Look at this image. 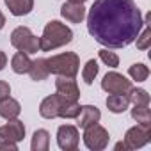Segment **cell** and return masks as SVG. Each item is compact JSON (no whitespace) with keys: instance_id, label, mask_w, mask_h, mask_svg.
Segmentation results:
<instances>
[{"instance_id":"17","label":"cell","mask_w":151,"mask_h":151,"mask_svg":"<svg viewBox=\"0 0 151 151\" xmlns=\"http://www.w3.org/2000/svg\"><path fill=\"white\" fill-rule=\"evenodd\" d=\"M130 105V100L126 94H110L107 98V109L114 114H123Z\"/></svg>"},{"instance_id":"19","label":"cell","mask_w":151,"mask_h":151,"mask_svg":"<svg viewBox=\"0 0 151 151\" xmlns=\"http://www.w3.org/2000/svg\"><path fill=\"white\" fill-rule=\"evenodd\" d=\"M32 151H48L50 147V133L46 130H36L32 135V144H30Z\"/></svg>"},{"instance_id":"23","label":"cell","mask_w":151,"mask_h":151,"mask_svg":"<svg viewBox=\"0 0 151 151\" xmlns=\"http://www.w3.org/2000/svg\"><path fill=\"white\" fill-rule=\"evenodd\" d=\"M98 71H100L98 62H96L94 59H89V60L86 62L84 69H82V78H84V82H86L87 86H91V84L94 82V78L98 77Z\"/></svg>"},{"instance_id":"7","label":"cell","mask_w":151,"mask_h":151,"mask_svg":"<svg viewBox=\"0 0 151 151\" xmlns=\"http://www.w3.org/2000/svg\"><path fill=\"white\" fill-rule=\"evenodd\" d=\"M149 140H151V124H139L137 123L124 135V142H126L128 149H139V147L146 146Z\"/></svg>"},{"instance_id":"6","label":"cell","mask_w":151,"mask_h":151,"mask_svg":"<svg viewBox=\"0 0 151 151\" xmlns=\"http://www.w3.org/2000/svg\"><path fill=\"white\" fill-rule=\"evenodd\" d=\"M101 89L109 94H128V91L132 89V80L117 71H110L101 80Z\"/></svg>"},{"instance_id":"26","label":"cell","mask_w":151,"mask_h":151,"mask_svg":"<svg viewBox=\"0 0 151 151\" xmlns=\"http://www.w3.org/2000/svg\"><path fill=\"white\" fill-rule=\"evenodd\" d=\"M98 55H100V59H101L109 68H117V66H119V57H117L114 52H109V48L100 50Z\"/></svg>"},{"instance_id":"18","label":"cell","mask_w":151,"mask_h":151,"mask_svg":"<svg viewBox=\"0 0 151 151\" xmlns=\"http://www.w3.org/2000/svg\"><path fill=\"white\" fill-rule=\"evenodd\" d=\"M30 64H32V60H30V59H29V55H27V53H23V52L14 53V55H13V59H11V68H13V71H14V73H18V75L29 73Z\"/></svg>"},{"instance_id":"9","label":"cell","mask_w":151,"mask_h":151,"mask_svg":"<svg viewBox=\"0 0 151 151\" xmlns=\"http://www.w3.org/2000/svg\"><path fill=\"white\" fill-rule=\"evenodd\" d=\"M25 137V124L16 117L9 119L7 124L0 126V142H20Z\"/></svg>"},{"instance_id":"21","label":"cell","mask_w":151,"mask_h":151,"mask_svg":"<svg viewBox=\"0 0 151 151\" xmlns=\"http://www.w3.org/2000/svg\"><path fill=\"white\" fill-rule=\"evenodd\" d=\"M132 117L139 124H151V110H149V105H133Z\"/></svg>"},{"instance_id":"24","label":"cell","mask_w":151,"mask_h":151,"mask_svg":"<svg viewBox=\"0 0 151 151\" xmlns=\"http://www.w3.org/2000/svg\"><path fill=\"white\" fill-rule=\"evenodd\" d=\"M126 96H128L130 103H133V105H149V94H147L146 89H135V87H132Z\"/></svg>"},{"instance_id":"12","label":"cell","mask_w":151,"mask_h":151,"mask_svg":"<svg viewBox=\"0 0 151 151\" xmlns=\"http://www.w3.org/2000/svg\"><path fill=\"white\" fill-rule=\"evenodd\" d=\"M62 101H64V98L60 94H50V96H46L41 101V105H39L41 117H45V119H55V117H59V109H60Z\"/></svg>"},{"instance_id":"28","label":"cell","mask_w":151,"mask_h":151,"mask_svg":"<svg viewBox=\"0 0 151 151\" xmlns=\"http://www.w3.org/2000/svg\"><path fill=\"white\" fill-rule=\"evenodd\" d=\"M4 149L16 151L18 149V142H0V151H4Z\"/></svg>"},{"instance_id":"31","label":"cell","mask_w":151,"mask_h":151,"mask_svg":"<svg viewBox=\"0 0 151 151\" xmlns=\"http://www.w3.org/2000/svg\"><path fill=\"white\" fill-rule=\"evenodd\" d=\"M4 25H6V16H4V13L0 11V30L4 29Z\"/></svg>"},{"instance_id":"14","label":"cell","mask_w":151,"mask_h":151,"mask_svg":"<svg viewBox=\"0 0 151 151\" xmlns=\"http://www.w3.org/2000/svg\"><path fill=\"white\" fill-rule=\"evenodd\" d=\"M20 112H22V105H20L18 100H14L11 96L0 100V116H2L4 119H7V121L9 119H16L20 116Z\"/></svg>"},{"instance_id":"20","label":"cell","mask_w":151,"mask_h":151,"mask_svg":"<svg viewBox=\"0 0 151 151\" xmlns=\"http://www.w3.org/2000/svg\"><path fill=\"white\" fill-rule=\"evenodd\" d=\"M80 112V105L78 101H69V100H64L60 109H59V117H64V119H75Z\"/></svg>"},{"instance_id":"30","label":"cell","mask_w":151,"mask_h":151,"mask_svg":"<svg viewBox=\"0 0 151 151\" xmlns=\"http://www.w3.org/2000/svg\"><path fill=\"white\" fill-rule=\"evenodd\" d=\"M116 149H117V151H119V149L126 151V149H128V146H126V142H117V144H116Z\"/></svg>"},{"instance_id":"27","label":"cell","mask_w":151,"mask_h":151,"mask_svg":"<svg viewBox=\"0 0 151 151\" xmlns=\"http://www.w3.org/2000/svg\"><path fill=\"white\" fill-rule=\"evenodd\" d=\"M11 94V86L4 80H0V100H4Z\"/></svg>"},{"instance_id":"16","label":"cell","mask_w":151,"mask_h":151,"mask_svg":"<svg viewBox=\"0 0 151 151\" xmlns=\"http://www.w3.org/2000/svg\"><path fill=\"white\" fill-rule=\"evenodd\" d=\"M29 75H30V78L36 80V82L45 80L48 75H50L46 59H36V60H32V64H30V68H29Z\"/></svg>"},{"instance_id":"5","label":"cell","mask_w":151,"mask_h":151,"mask_svg":"<svg viewBox=\"0 0 151 151\" xmlns=\"http://www.w3.org/2000/svg\"><path fill=\"white\" fill-rule=\"evenodd\" d=\"M109 140H110V135H109V132L101 124L94 123V124L84 128V144L91 151H101V149H105L109 146Z\"/></svg>"},{"instance_id":"15","label":"cell","mask_w":151,"mask_h":151,"mask_svg":"<svg viewBox=\"0 0 151 151\" xmlns=\"http://www.w3.org/2000/svg\"><path fill=\"white\" fill-rule=\"evenodd\" d=\"M13 16H25L34 9V0H4Z\"/></svg>"},{"instance_id":"1","label":"cell","mask_w":151,"mask_h":151,"mask_svg":"<svg viewBox=\"0 0 151 151\" xmlns=\"http://www.w3.org/2000/svg\"><path fill=\"white\" fill-rule=\"evenodd\" d=\"M144 27L133 0H94L87 14L89 34L107 48H124Z\"/></svg>"},{"instance_id":"29","label":"cell","mask_w":151,"mask_h":151,"mask_svg":"<svg viewBox=\"0 0 151 151\" xmlns=\"http://www.w3.org/2000/svg\"><path fill=\"white\" fill-rule=\"evenodd\" d=\"M6 66H7V55L4 52H0V71H2Z\"/></svg>"},{"instance_id":"2","label":"cell","mask_w":151,"mask_h":151,"mask_svg":"<svg viewBox=\"0 0 151 151\" xmlns=\"http://www.w3.org/2000/svg\"><path fill=\"white\" fill-rule=\"evenodd\" d=\"M73 39V32L69 27H66L64 23L52 20L45 25L43 36L39 37V50L43 52H50L55 48H60L64 45H69Z\"/></svg>"},{"instance_id":"4","label":"cell","mask_w":151,"mask_h":151,"mask_svg":"<svg viewBox=\"0 0 151 151\" xmlns=\"http://www.w3.org/2000/svg\"><path fill=\"white\" fill-rule=\"evenodd\" d=\"M11 45L18 52L32 55V53H37L39 50V37L34 36L29 27H16L11 32Z\"/></svg>"},{"instance_id":"13","label":"cell","mask_w":151,"mask_h":151,"mask_svg":"<svg viewBox=\"0 0 151 151\" xmlns=\"http://www.w3.org/2000/svg\"><path fill=\"white\" fill-rule=\"evenodd\" d=\"M75 119L78 121V126L80 128H87V126H91L94 123H100L101 112L94 105H84V107H80V112H78V116L75 117Z\"/></svg>"},{"instance_id":"32","label":"cell","mask_w":151,"mask_h":151,"mask_svg":"<svg viewBox=\"0 0 151 151\" xmlns=\"http://www.w3.org/2000/svg\"><path fill=\"white\" fill-rule=\"evenodd\" d=\"M73 2H82V4H84V2H86V0H73Z\"/></svg>"},{"instance_id":"3","label":"cell","mask_w":151,"mask_h":151,"mask_svg":"<svg viewBox=\"0 0 151 151\" xmlns=\"http://www.w3.org/2000/svg\"><path fill=\"white\" fill-rule=\"evenodd\" d=\"M46 64H48L50 73L57 75V77L75 78L80 69V59L75 52H64L59 55H52L50 59H46Z\"/></svg>"},{"instance_id":"11","label":"cell","mask_w":151,"mask_h":151,"mask_svg":"<svg viewBox=\"0 0 151 151\" xmlns=\"http://www.w3.org/2000/svg\"><path fill=\"white\" fill-rule=\"evenodd\" d=\"M60 16L66 18L71 23H82L86 18V7L82 2H73V0H68V2L62 4L60 7Z\"/></svg>"},{"instance_id":"22","label":"cell","mask_w":151,"mask_h":151,"mask_svg":"<svg viewBox=\"0 0 151 151\" xmlns=\"http://www.w3.org/2000/svg\"><path fill=\"white\" fill-rule=\"evenodd\" d=\"M128 75L135 82H144L149 77V68L146 64H142V62H135V64H132L128 68Z\"/></svg>"},{"instance_id":"10","label":"cell","mask_w":151,"mask_h":151,"mask_svg":"<svg viewBox=\"0 0 151 151\" xmlns=\"http://www.w3.org/2000/svg\"><path fill=\"white\" fill-rule=\"evenodd\" d=\"M55 89H57V94H60L64 100L78 101V98H80V89H78L77 82L69 77H57Z\"/></svg>"},{"instance_id":"25","label":"cell","mask_w":151,"mask_h":151,"mask_svg":"<svg viewBox=\"0 0 151 151\" xmlns=\"http://www.w3.org/2000/svg\"><path fill=\"white\" fill-rule=\"evenodd\" d=\"M144 25H146V23H144ZM135 39H137V48H139V50H147L149 45H151V30H149V27L146 25L144 30L139 32V36H137Z\"/></svg>"},{"instance_id":"8","label":"cell","mask_w":151,"mask_h":151,"mask_svg":"<svg viewBox=\"0 0 151 151\" xmlns=\"http://www.w3.org/2000/svg\"><path fill=\"white\" fill-rule=\"evenodd\" d=\"M80 142V133L78 128L73 124H62L57 130V144L62 151H73L78 147Z\"/></svg>"}]
</instances>
